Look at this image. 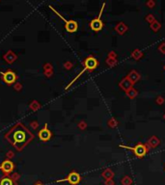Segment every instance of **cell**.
Masks as SVG:
<instances>
[{
    "mask_svg": "<svg viewBox=\"0 0 165 185\" xmlns=\"http://www.w3.org/2000/svg\"><path fill=\"white\" fill-rule=\"evenodd\" d=\"M157 50H158L159 52L161 53V54H165V42H161L160 44L158 45V47H157Z\"/></svg>",
    "mask_w": 165,
    "mask_h": 185,
    "instance_id": "cell-30",
    "label": "cell"
},
{
    "mask_svg": "<svg viewBox=\"0 0 165 185\" xmlns=\"http://www.w3.org/2000/svg\"><path fill=\"white\" fill-rule=\"evenodd\" d=\"M146 5L148 8L153 9L154 8V6H156V1H154V0H148V1L146 2Z\"/></svg>",
    "mask_w": 165,
    "mask_h": 185,
    "instance_id": "cell-32",
    "label": "cell"
},
{
    "mask_svg": "<svg viewBox=\"0 0 165 185\" xmlns=\"http://www.w3.org/2000/svg\"><path fill=\"white\" fill-rule=\"evenodd\" d=\"M126 95L128 97L132 99V98H135L137 95H138V91H137L134 87H132L131 89H129L128 92H126Z\"/></svg>",
    "mask_w": 165,
    "mask_h": 185,
    "instance_id": "cell-20",
    "label": "cell"
},
{
    "mask_svg": "<svg viewBox=\"0 0 165 185\" xmlns=\"http://www.w3.org/2000/svg\"><path fill=\"white\" fill-rule=\"evenodd\" d=\"M163 68H164V70H165V65H164V67H163Z\"/></svg>",
    "mask_w": 165,
    "mask_h": 185,
    "instance_id": "cell-40",
    "label": "cell"
},
{
    "mask_svg": "<svg viewBox=\"0 0 165 185\" xmlns=\"http://www.w3.org/2000/svg\"><path fill=\"white\" fill-rule=\"evenodd\" d=\"M34 185H45L44 183H42V182L41 181H39V182H36V183H35Z\"/></svg>",
    "mask_w": 165,
    "mask_h": 185,
    "instance_id": "cell-38",
    "label": "cell"
},
{
    "mask_svg": "<svg viewBox=\"0 0 165 185\" xmlns=\"http://www.w3.org/2000/svg\"><path fill=\"white\" fill-rule=\"evenodd\" d=\"M38 137H39V139L42 142H47L51 139L52 132H51V130H49V126H47V123H45L44 127L38 131Z\"/></svg>",
    "mask_w": 165,
    "mask_h": 185,
    "instance_id": "cell-9",
    "label": "cell"
},
{
    "mask_svg": "<svg viewBox=\"0 0 165 185\" xmlns=\"http://www.w3.org/2000/svg\"><path fill=\"white\" fill-rule=\"evenodd\" d=\"M114 29H115V31L118 33L119 35H124L128 32V27L125 22L121 21V22H118V23L116 24V26L114 27Z\"/></svg>",
    "mask_w": 165,
    "mask_h": 185,
    "instance_id": "cell-13",
    "label": "cell"
},
{
    "mask_svg": "<svg viewBox=\"0 0 165 185\" xmlns=\"http://www.w3.org/2000/svg\"><path fill=\"white\" fill-rule=\"evenodd\" d=\"M108 57L109 58H114V59H117V53L115 51H110L108 53Z\"/></svg>",
    "mask_w": 165,
    "mask_h": 185,
    "instance_id": "cell-35",
    "label": "cell"
},
{
    "mask_svg": "<svg viewBox=\"0 0 165 185\" xmlns=\"http://www.w3.org/2000/svg\"><path fill=\"white\" fill-rule=\"evenodd\" d=\"M145 20L147 22H148V23H153V22L154 21V20H156V17H154V16L153 14H149V15H147L146 16V17H145Z\"/></svg>",
    "mask_w": 165,
    "mask_h": 185,
    "instance_id": "cell-24",
    "label": "cell"
},
{
    "mask_svg": "<svg viewBox=\"0 0 165 185\" xmlns=\"http://www.w3.org/2000/svg\"><path fill=\"white\" fill-rule=\"evenodd\" d=\"M0 75H1V80L3 81L4 83H6L8 86L15 84L17 80V73L11 70H5V72H0Z\"/></svg>",
    "mask_w": 165,
    "mask_h": 185,
    "instance_id": "cell-6",
    "label": "cell"
},
{
    "mask_svg": "<svg viewBox=\"0 0 165 185\" xmlns=\"http://www.w3.org/2000/svg\"><path fill=\"white\" fill-rule=\"evenodd\" d=\"M39 125H40V123L38 121H33L30 123V126H31V128L34 129V130H36V129L39 127Z\"/></svg>",
    "mask_w": 165,
    "mask_h": 185,
    "instance_id": "cell-31",
    "label": "cell"
},
{
    "mask_svg": "<svg viewBox=\"0 0 165 185\" xmlns=\"http://www.w3.org/2000/svg\"><path fill=\"white\" fill-rule=\"evenodd\" d=\"M121 183L122 185H132V179H131L130 176H125L121 179Z\"/></svg>",
    "mask_w": 165,
    "mask_h": 185,
    "instance_id": "cell-21",
    "label": "cell"
},
{
    "mask_svg": "<svg viewBox=\"0 0 165 185\" xmlns=\"http://www.w3.org/2000/svg\"><path fill=\"white\" fill-rule=\"evenodd\" d=\"M118 121L116 120L115 118H111L110 120L107 121V125L110 128H115L116 126H118Z\"/></svg>",
    "mask_w": 165,
    "mask_h": 185,
    "instance_id": "cell-23",
    "label": "cell"
},
{
    "mask_svg": "<svg viewBox=\"0 0 165 185\" xmlns=\"http://www.w3.org/2000/svg\"><path fill=\"white\" fill-rule=\"evenodd\" d=\"M49 70H53V67L51 63H45L44 65V72H49Z\"/></svg>",
    "mask_w": 165,
    "mask_h": 185,
    "instance_id": "cell-27",
    "label": "cell"
},
{
    "mask_svg": "<svg viewBox=\"0 0 165 185\" xmlns=\"http://www.w3.org/2000/svg\"><path fill=\"white\" fill-rule=\"evenodd\" d=\"M104 7H105V3H102V6H101V8H100L98 16L96 17V19L91 20L90 28L92 29L93 31L98 32L103 28V22H102V20H101V16H102V12H103V10H104Z\"/></svg>",
    "mask_w": 165,
    "mask_h": 185,
    "instance_id": "cell-5",
    "label": "cell"
},
{
    "mask_svg": "<svg viewBox=\"0 0 165 185\" xmlns=\"http://www.w3.org/2000/svg\"><path fill=\"white\" fill-rule=\"evenodd\" d=\"M63 67H64L65 70H72L73 67V63L71 62V61H66V62L64 63V65H63Z\"/></svg>",
    "mask_w": 165,
    "mask_h": 185,
    "instance_id": "cell-25",
    "label": "cell"
},
{
    "mask_svg": "<svg viewBox=\"0 0 165 185\" xmlns=\"http://www.w3.org/2000/svg\"><path fill=\"white\" fill-rule=\"evenodd\" d=\"M150 29H151L152 31L154 32V33L158 32L159 30L161 29V23L158 21V20H154L153 23L150 24Z\"/></svg>",
    "mask_w": 165,
    "mask_h": 185,
    "instance_id": "cell-18",
    "label": "cell"
},
{
    "mask_svg": "<svg viewBox=\"0 0 165 185\" xmlns=\"http://www.w3.org/2000/svg\"><path fill=\"white\" fill-rule=\"evenodd\" d=\"M133 85H134L133 83L131 82V81L129 80L126 76L124 77L123 79L119 82V87H120L123 91H125V92H128L129 89H131L133 87Z\"/></svg>",
    "mask_w": 165,
    "mask_h": 185,
    "instance_id": "cell-11",
    "label": "cell"
},
{
    "mask_svg": "<svg viewBox=\"0 0 165 185\" xmlns=\"http://www.w3.org/2000/svg\"><path fill=\"white\" fill-rule=\"evenodd\" d=\"M104 185H115V182L113 179H107V180H104Z\"/></svg>",
    "mask_w": 165,
    "mask_h": 185,
    "instance_id": "cell-37",
    "label": "cell"
},
{
    "mask_svg": "<svg viewBox=\"0 0 165 185\" xmlns=\"http://www.w3.org/2000/svg\"><path fill=\"white\" fill-rule=\"evenodd\" d=\"M0 170L2 171V173L4 174V176H10L13 174L15 170V164L14 162L10 159H5L4 161H2V163L0 164Z\"/></svg>",
    "mask_w": 165,
    "mask_h": 185,
    "instance_id": "cell-8",
    "label": "cell"
},
{
    "mask_svg": "<svg viewBox=\"0 0 165 185\" xmlns=\"http://www.w3.org/2000/svg\"><path fill=\"white\" fill-rule=\"evenodd\" d=\"M0 185H17V182L13 180L10 176H3L0 178Z\"/></svg>",
    "mask_w": 165,
    "mask_h": 185,
    "instance_id": "cell-15",
    "label": "cell"
},
{
    "mask_svg": "<svg viewBox=\"0 0 165 185\" xmlns=\"http://www.w3.org/2000/svg\"><path fill=\"white\" fill-rule=\"evenodd\" d=\"M4 138L17 151H21L34 140L35 135L22 123H17L5 133Z\"/></svg>",
    "mask_w": 165,
    "mask_h": 185,
    "instance_id": "cell-1",
    "label": "cell"
},
{
    "mask_svg": "<svg viewBox=\"0 0 165 185\" xmlns=\"http://www.w3.org/2000/svg\"><path fill=\"white\" fill-rule=\"evenodd\" d=\"M44 74H45V76L47 77V78H50L53 75V70H49V72H44Z\"/></svg>",
    "mask_w": 165,
    "mask_h": 185,
    "instance_id": "cell-36",
    "label": "cell"
},
{
    "mask_svg": "<svg viewBox=\"0 0 165 185\" xmlns=\"http://www.w3.org/2000/svg\"><path fill=\"white\" fill-rule=\"evenodd\" d=\"M146 145L149 147V149H156L159 145H160V140H159L158 137L152 136V137H150V138L148 139Z\"/></svg>",
    "mask_w": 165,
    "mask_h": 185,
    "instance_id": "cell-12",
    "label": "cell"
},
{
    "mask_svg": "<svg viewBox=\"0 0 165 185\" xmlns=\"http://www.w3.org/2000/svg\"><path fill=\"white\" fill-rule=\"evenodd\" d=\"M114 176H115V174H114V172L111 169H105L104 171L101 173V176L103 177L104 180H107V179H113Z\"/></svg>",
    "mask_w": 165,
    "mask_h": 185,
    "instance_id": "cell-16",
    "label": "cell"
},
{
    "mask_svg": "<svg viewBox=\"0 0 165 185\" xmlns=\"http://www.w3.org/2000/svg\"><path fill=\"white\" fill-rule=\"evenodd\" d=\"M80 181H81L80 174L75 171L71 172V173L67 176V177H65V178L56 180V182H58V183H60V182H68V183H70L71 185H77Z\"/></svg>",
    "mask_w": 165,
    "mask_h": 185,
    "instance_id": "cell-7",
    "label": "cell"
},
{
    "mask_svg": "<svg viewBox=\"0 0 165 185\" xmlns=\"http://www.w3.org/2000/svg\"><path fill=\"white\" fill-rule=\"evenodd\" d=\"M42 107V105H41V103L39 102L38 100L36 99H34V100H32L31 101V103L29 104V108H30V110L31 111H38L39 109Z\"/></svg>",
    "mask_w": 165,
    "mask_h": 185,
    "instance_id": "cell-19",
    "label": "cell"
},
{
    "mask_svg": "<svg viewBox=\"0 0 165 185\" xmlns=\"http://www.w3.org/2000/svg\"><path fill=\"white\" fill-rule=\"evenodd\" d=\"M2 59H3L5 62L7 63V64L9 65H12L14 64L15 62L17 60V55L15 53L13 50H8L5 54H3V56H2Z\"/></svg>",
    "mask_w": 165,
    "mask_h": 185,
    "instance_id": "cell-10",
    "label": "cell"
},
{
    "mask_svg": "<svg viewBox=\"0 0 165 185\" xmlns=\"http://www.w3.org/2000/svg\"><path fill=\"white\" fill-rule=\"evenodd\" d=\"M98 66V59H96V58L94 57V56H88L84 60V62H83V67H84V68H83V70H81L79 73H78L77 76H75V79H73L70 83H69V84L67 85V87L65 88V90H68V89L70 88V87H72L73 83H75V81H77L78 78H79L85 72H94V70L97 68Z\"/></svg>",
    "mask_w": 165,
    "mask_h": 185,
    "instance_id": "cell-2",
    "label": "cell"
},
{
    "mask_svg": "<svg viewBox=\"0 0 165 185\" xmlns=\"http://www.w3.org/2000/svg\"><path fill=\"white\" fill-rule=\"evenodd\" d=\"M15 157V153L13 151H8L6 153V158L7 159H10V160H11L12 158H14Z\"/></svg>",
    "mask_w": 165,
    "mask_h": 185,
    "instance_id": "cell-34",
    "label": "cell"
},
{
    "mask_svg": "<svg viewBox=\"0 0 165 185\" xmlns=\"http://www.w3.org/2000/svg\"><path fill=\"white\" fill-rule=\"evenodd\" d=\"M105 63H106V65H107L108 67H110V68L115 67V66H117V64H118L117 59H114V58H109V57H107V59L105 60Z\"/></svg>",
    "mask_w": 165,
    "mask_h": 185,
    "instance_id": "cell-22",
    "label": "cell"
},
{
    "mask_svg": "<svg viewBox=\"0 0 165 185\" xmlns=\"http://www.w3.org/2000/svg\"><path fill=\"white\" fill-rule=\"evenodd\" d=\"M10 176L12 177V179H13V180H14V181L17 182V180H19V177H20V174H17V173H13Z\"/></svg>",
    "mask_w": 165,
    "mask_h": 185,
    "instance_id": "cell-33",
    "label": "cell"
},
{
    "mask_svg": "<svg viewBox=\"0 0 165 185\" xmlns=\"http://www.w3.org/2000/svg\"><path fill=\"white\" fill-rule=\"evenodd\" d=\"M156 104L162 105L165 102V98L163 97H161V95H158V97L156 98Z\"/></svg>",
    "mask_w": 165,
    "mask_h": 185,
    "instance_id": "cell-29",
    "label": "cell"
},
{
    "mask_svg": "<svg viewBox=\"0 0 165 185\" xmlns=\"http://www.w3.org/2000/svg\"><path fill=\"white\" fill-rule=\"evenodd\" d=\"M163 119H164V120H165V114H164V115H163Z\"/></svg>",
    "mask_w": 165,
    "mask_h": 185,
    "instance_id": "cell-39",
    "label": "cell"
},
{
    "mask_svg": "<svg viewBox=\"0 0 165 185\" xmlns=\"http://www.w3.org/2000/svg\"><path fill=\"white\" fill-rule=\"evenodd\" d=\"M143 55H144L143 51H141L140 49L136 48V49H134L132 52H131L130 56H131V58H132L133 60L138 61V60H140L142 57H143Z\"/></svg>",
    "mask_w": 165,
    "mask_h": 185,
    "instance_id": "cell-17",
    "label": "cell"
},
{
    "mask_svg": "<svg viewBox=\"0 0 165 185\" xmlns=\"http://www.w3.org/2000/svg\"><path fill=\"white\" fill-rule=\"evenodd\" d=\"M119 147L122 149H129L133 153V154L138 158H143V157L146 156V154L149 153L150 149L149 147L146 145V144L143 143H138L136 144L134 147H128L125 145H119Z\"/></svg>",
    "mask_w": 165,
    "mask_h": 185,
    "instance_id": "cell-3",
    "label": "cell"
},
{
    "mask_svg": "<svg viewBox=\"0 0 165 185\" xmlns=\"http://www.w3.org/2000/svg\"><path fill=\"white\" fill-rule=\"evenodd\" d=\"M78 128L81 129V130H85L86 128H87V123H86L85 121H80L79 123H78Z\"/></svg>",
    "mask_w": 165,
    "mask_h": 185,
    "instance_id": "cell-26",
    "label": "cell"
},
{
    "mask_svg": "<svg viewBox=\"0 0 165 185\" xmlns=\"http://www.w3.org/2000/svg\"><path fill=\"white\" fill-rule=\"evenodd\" d=\"M22 84L21 83H19V82H16L14 84V89H15V91H17V92H20V91L22 90Z\"/></svg>",
    "mask_w": 165,
    "mask_h": 185,
    "instance_id": "cell-28",
    "label": "cell"
},
{
    "mask_svg": "<svg viewBox=\"0 0 165 185\" xmlns=\"http://www.w3.org/2000/svg\"><path fill=\"white\" fill-rule=\"evenodd\" d=\"M126 77H128L133 84H135L136 82H138V81L141 79V75L139 74V72H137L135 70H131L130 72H128V74L126 75Z\"/></svg>",
    "mask_w": 165,
    "mask_h": 185,
    "instance_id": "cell-14",
    "label": "cell"
},
{
    "mask_svg": "<svg viewBox=\"0 0 165 185\" xmlns=\"http://www.w3.org/2000/svg\"><path fill=\"white\" fill-rule=\"evenodd\" d=\"M49 7L50 8V10H51V11H53V13H54V14H56L57 16L59 17L60 19L65 22V29H66V31H67L68 33H75V32L77 31V29H78V23H77V21H75V20H73V19L68 20V19H66L65 17L60 14V13H58L56 10L53 8L51 5H49Z\"/></svg>",
    "mask_w": 165,
    "mask_h": 185,
    "instance_id": "cell-4",
    "label": "cell"
}]
</instances>
